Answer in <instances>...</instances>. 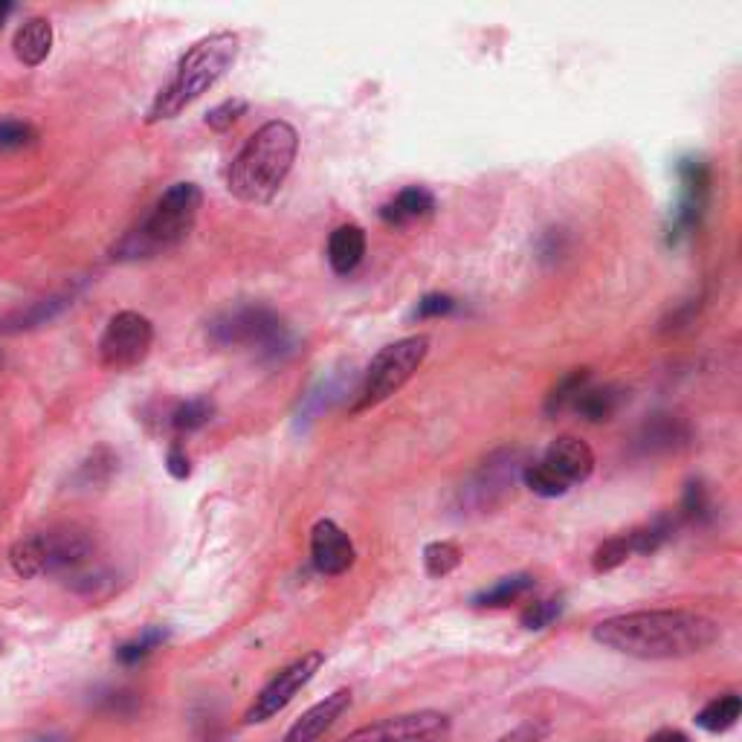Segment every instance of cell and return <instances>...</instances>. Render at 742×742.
<instances>
[{"mask_svg":"<svg viewBox=\"0 0 742 742\" xmlns=\"http://www.w3.org/2000/svg\"><path fill=\"white\" fill-rule=\"evenodd\" d=\"M540 461L555 472L566 488L583 485L594 472L592 447L583 438H578V435H560V438H555V441L548 444L546 456Z\"/></svg>","mask_w":742,"mask_h":742,"instance_id":"cell-14","label":"cell"},{"mask_svg":"<svg viewBox=\"0 0 742 742\" xmlns=\"http://www.w3.org/2000/svg\"><path fill=\"white\" fill-rule=\"evenodd\" d=\"M630 557H632L630 537H627V533H618V537L607 540L598 551H594L592 569L598 571V575H607V571H616L618 566H623Z\"/></svg>","mask_w":742,"mask_h":742,"instance_id":"cell-29","label":"cell"},{"mask_svg":"<svg viewBox=\"0 0 742 742\" xmlns=\"http://www.w3.org/2000/svg\"><path fill=\"white\" fill-rule=\"evenodd\" d=\"M433 339L427 334H415V337H404L398 343L386 345L372 357L363 377V386L357 392V404L352 406L354 415L375 409L383 400H389L392 395H398L406 383L413 380L415 372L424 366L429 354Z\"/></svg>","mask_w":742,"mask_h":742,"instance_id":"cell-6","label":"cell"},{"mask_svg":"<svg viewBox=\"0 0 742 742\" xmlns=\"http://www.w3.org/2000/svg\"><path fill=\"white\" fill-rule=\"evenodd\" d=\"M526 467V465H522ZM522 467L517 465V453L505 450L490 456L485 465L476 470V476L470 479V485H465V499L472 505V508H494L510 494L514 488V481L517 476H522Z\"/></svg>","mask_w":742,"mask_h":742,"instance_id":"cell-12","label":"cell"},{"mask_svg":"<svg viewBox=\"0 0 742 742\" xmlns=\"http://www.w3.org/2000/svg\"><path fill=\"white\" fill-rule=\"evenodd\" d=\"M435 212V197L429 189L424 186H406L404 192L392 197L380 210V217L389 226H406L415 221H424Z\"/></svg>","mask_w":742,"mask_h":742,"instance_id":"cell-18","label":"cell"},{"mask_svg":"<svg viewBox=\"0 0 742 742\" xmlns=\"http://www.w3.org/2000/svg\"><path fill=\"white\" fill-rule=\"evenodd\" d=\"M348 708H352V690H334L331 697H325L323 702H316L314 708L302 713L299 720L287 728V734L282 742H319L331 728L343 720Z\"/></svg>","mask_w":742,"mask_h":742,"instance_id":"cell-15","label":"cell"},{"mask_svg":"<svg viewBox=\"0 0 742 742\" xmlns=\"http://www.w3.org/2000/svg\"><path fill=\"white\" fill-rule=\"evenodd\" d=\"M562 616V598H546V600H533L522 609V616H519V623L526 627V630H546L557 618Z\"/></svg>","mask_w":742,"mask_h":742,"instance_id":"cell-30","label":"cell"},{"mask_svg":"<svg viewBox=\"0 0 742 742\" xmlns=\"http://www.w3.org/2000/svg\"><path fill=\"white\" fill-rule=\"evenodd\" d=\"M151 345H154V325L149 316L136 311H120L111 316V323L99 337V363L113 372H125L149 357Z\"/></svg>","mask_w":742,"mask_h":742,"instance_id":"cell-8","label":"cell"},{"mask_svg":"<svg viewBox=\"0 0 742 742\" xmlns=\"http://www.w3.org/2000/svg\"><path fill=\"white\" fill-rule=\"evenodd\" d=\"M548 734V728L542 725V722H522V725H517L514 731H508V734H502L496 742H542Z\"/></svg>","mask_w":742,"mask_h":742,"instance_id":"cell-36","label":"cell"},{"mask_svg":"<svg viewBox=\"0 0 742 742\" xmlns=\"http://www.w3.org/2000/svg\"><path fill=\"white\" fill-rule=\"evenodd\" d=\"M630 398L623 386H616V383H609V386H600V389H583L578 400H575V413L580 415L589 424H603L612 415L618 413L623 406V400Z\"/></svg>","mask_w":742,"mask_h":742,"instance_id":"cell-20","label":"cell"},{"mask_svg":"<svg viewBox=\"0 0 742 742\" xmlns=\"http://www.w3.org/2000/svg\"><path fill=\"white\" fill-rule=\"evenodd\" d=\"M690 441V427L675 415H655L638 433V447L644 453H673Z\"/></svg>","mask_w":742,"mask_h":742,"instance_id":"cell-16","label":"cell"},{"mask_svg":"<svg viewBox=\"0 0 742 742\" xmlns=\"http://www.w3.org/2000/svg\"><path fill=\"white\" fill-rule=\"evenodd\" d=\"M311 560L319 575L339 578L357 560V548L334 519H319L311 531Z\"/></svg>","mask_w":742,"mask_h":742,"instance_id":"cell-13","label":"cell"},{"mask_svg":"<svg viewBox=\"0 0 742 742\" xmlns=\"http://www.w3.org/2000/svg\"><path fill=\"white\" fill-rule=\"evenodd\" d=\"M16 12V3H7V0H0V27L7 23V18Z\"/></svg>","mask_w":742,"mask_h":742,"instance_id":"cell-39","label":"cell"},{"mask_svg":"<svg viewBox=\"0 0 742 742\" xmlns=\"http://www.w3.org/2000/svg\"><path fill=\"white\" fill-rule=\"evenodd\" d=\"M592 380V368H571L560 380L555 383V389L548 392L546 398V415H560L566 413L569 406H575V400L583 395V389Z\"/></svg>","mask_w":742,"mask_h":742,"instance_id":"cell-23","label":"cell"},{"mask_svg":"<svg viewBox=\"0 0 742 742\" xmlns=\"http://www.w3.org/2000/svg\"><path fill=\"white\" fill-rule=\"evenodd\" d=\"M366 255V233L357 224L337 226L328 238V264L337 276H348L360 267Z\"/></svg>","mask_w":742,"mask_h":742,"instance_id":"cell-17","label":"cell"},{"mask_svg":"<svg viewBox=\"0 0 742 742\" xmlns=\"http://www.w3.org/2000/svg\"><path fill=\"white\" fill-rule=\"evenodd\" d=\"M96 555V542L91 531L79 526H55L47 531L30 533L9 548V562L18 578H55V575H75Z\"/></svg>","mask_w":742,"mask_h":742,"instance_id":"cell-5","label":"cell"},{"mask_svg":"<svg viewBox=\"0 0 742 742\" xmlns=\"http://www.w3.org/2000/svg\"><path fill=\"white\" fill-rule=\"evenodd\" d=\"M519 479L526 481V488L531 490V494L542 496V499H557V496H562L569 490L560 479H557L555 472L542 465V461H528V465L522 467V476H519Z\"/></svg>","mask_w":742,"mask_h":742,"instance_id":"cell-28","label":"cell"},{"mask_svg":"<svg viewBox=\"0 0 742 742\" xmlns=\"http://www.w3.org/2000/svg\"><path fill=\"white\" fill-rule=\"evenodd\" d=\"M212 415H215V404L210 398H192L174 406L172 415H169V424H172L177 435H189L206 427Z\"/></svg>","mask_w":742,"mask_h":742,"instance_id":"cell-24","label":"cell"},{"mask_svg":"<svg viewBox=\"0 0 742 742\" xmlns=\"http://www.w3.org/2000/svg\"><path fill=\"white\" fill-rule=\"evenodd\" d=\"M325 664L323 652H305L302 659L291 661L285 670H278L271 682L264 684L262 693L253 699V705L244 713V725H262L271 722L276 713L285 711L293 699L299 697V690L308 688L314 682V675Z\"/></svg>","mask_w":742,"mask_h":742,"instance_id":"cell-9","label":"cell"},{"mask_svg":"<svg viewBox=\"0 0 742 742\" xmlns=\"http://www.w3.org/2000/svg\"><path fill=\"white\" fill-rule=\"evenodd\" d=\"M673 528L675 522L670 517H655L652 522H647V526L627 531L632 555H655V551L673 537Z\"/></svg>","mask_w":742,"mask_h":742,"instance_id":"cell-25","label":"cell"},{"mask_svg":"<svg viewBox=\"0 0 742 742\" xmlns=\"http://www.w3.org/2000/svg\"><path fill=\"white\" fill-rule=\"evenodd\" d=\"M64 305H68V302H61V299L38 302V305L30 311V314H21V325H18V328H32V325H41V323H44V319H53V316L59 314V311L64 308Z\"/></svg>","mask_w":742,"mask_h":742,"instance_id":"cell-35","label":"cell"},{"mask_svg":"<svg viewBox=\"0 0 742 742\" xmlns=\"http://www.w3.org/2000/svg\"><path fill=\"white\" fill-rule=\"evenodd\" d=\"M238 50L241 41L235 32H212V35L201 38L181 59L169 88L160 91L157 99L151 102L145 122L154 125V122L174 120L192 102H197L203 93H210L233 70L235 59H238Z\"/></svg>","mask_w":742,"mask_h":742,"instance_id":"cell-3","label":"cell"},{"mask_svg":"<svg viewBox=\"0 0 742 742\" xmlns=\"http://www.w3.org/2000/svg\"><path fill=\"white\" fill-rule=\"evenodd\" d=\"M453 722L441 711H413L363 725L339 742H450Z\"/></svg>","mask_w":742,"mask_h":742,"instance_id":"cell-10","label":"cell"},{"mask_svg":"<svg viewBox=\"0 0 742 742\" xmlns=\"http://www.w3.org/2000/svg\"><path fill=\"white\" fill-rule=\"evenodd\" d=\"M679 181H682V197L675 206L673 224H670V241L690 235L705 215L708 197H711V165L708 160L690 154L679 160Z\"/></svg>","mask_w":742,"mask_h":742,"instance_id":"cell-11","label":"cell"},{"mask_svg":"<svg viewBox=\"0 0 742 742\" xmlns=\"http://www.w3.org/2000/svg\"><path fill=\"white\" fill-rule=\"evenodd\" d=\"M0 650H3V641H0Z\"/></svg>","mask_w":742,"mask_h":742,"instance_id":"cell-41","label":"cell"},{"mask_svg":"<svg viewBox=\"0 0 742 742\" xmlns=\"http://www.w3.org/2000/svg\"><path fill=\"white\" fill-rule=\"evenodd\" d=\"M650 742H690V740L684 731H679V728H664V731H655V734L650 736Z\"/></svg>","mask_w":742,"mask_h":742,"instance_id":"cell-38","label":"cell"},{"mask_svg":"<svg viewBox=\"0 0 742 742\" xmlns=\"http://www.w3.org/2000/svg\"><path fill=\"white\" fill-rule=\"evenodd\" d=\"M165 638H169V632L160 630V627H149V630H143L136 638H131V641H125L122 647H116V661L125 664V668L143 664L151 652L165 644Z\"/></svg>","mask_w":742,"mask_h":742,"instance_id":"cell-26","label":"cell"},{"mask_svg":"<svg viewBox=\"0 0 742 742\" xmlns=\"http://www.w3.org/2000/svg\"><path fill=\"white\" fill-rule=\"evenodd\" d=\"M203 206V192L197 183H174L165 189L163 197L154 203V210L134 226L125 238L113 247V258H151L177 247L197 221V212Z\"/></svg>","mask_w":742,"mask_h":742,"instance_id":"cell-4","label":"cell"},{"mask_svg":"<svg viewBox=\"0 0 742 742\" xmlns=\"http://www.w3.org/2000/svg\"><path fill=\"white\" fill-rule=\"evenodd\" d=\"M456 311V299L447 293H427L413 311V319H435V316H447Z\"/></svg>","mask_w":742,"mask_h":742,"instance_id":"cell-34","label":"cell"},{"mask_svg":"<svg viewBox=\"0 0 742 742\" xmlns=\"http://www.w3.org/2000/svg\"><path fill=\"white\" fill-rule=\"evenodd\" d=\"M38 140V131L30 122L21 120H0V151L27 149Z\"/></svg>","mask_w":742,"mask_h":742,"instance_id":"cell-32","label":"cell"},{"mask_svg":"<svg viewBox=\"0 0 742 742\" xmlns=\"http://www.w3.org/2000/svg\"><path fill=\"white\" fill-rule=\"evenodd\" d=\"M35 742H68V740L59 734H50V736H41V740H35Z\"/></svg>","mask_w":742,"mask_h":742,"instance_id":"cell-40","label":"cell"},{"mask_svg":"<svg viewBox=\"0 0 742 742\" xmlns=\"http://www.w3.org/2000/svg\"><path fill=\"white\" fill-rule=\"evenodd\" d=\"M165 470L172 472L174 479H189V472H192V461H189L186 450H183L181 444H172L169 447V456H165Z\"/></svg>","mask_w":742,"mask_h":742,"instance_id":"cell-37","label":"cell"},{"mask_svg":"<svg viewBox=\"0 0 742 742\" xmlns=\"http://www.w3.org/2000/svg\"><path fill=\"white\" fill-rule=\"evenodd\" d=\"M533 586H537V580L531 575H510V578H502L499 583L490 586V589H481L479 594H472V607L505 609L526 598L528 592H533Z\"/></svg>","mask_w":742,"mask_h":742,"instance_id":"cell-21","label":"cell"},{"mask_svg":"<svg viewBox=\"0 0 742 742\" xmlns=\"http://www.w3.org/2000/svg\"><path fill=\"white\" fill-rule=\"evenodd\" d=\"M206 337L217 348H264L276 352L287 345L285 319L267 305H235L215 314L206 325Z\"/></svg>","mask_w":742,"mask_h":742,"instance_id":"cell-7","label":"cell"},{"mask_svg":"<svg viewBox=\"0 0 742 742\" xmlns=\"http://www.w3.org/2000/svg\"><path fill=\"white\" fill-rule=\"evenodd\" d=\"M461 566V548L450 540H435L424 548V569L429 578L441 580Z\"/></svg>","mask_w":742,"mask_h":742,"instance_id":"cell-27","label":"cell"},{"mask_svg":"<svg viewBox=\"0 0 742 742\" xmlns=\"http://www.w3.org/2000/svg\"><path fill=\"white\" fill-rule=\"evenodd\" d=\"M682 517L688 522H705L711 517V494L702 481H690L682 496Z\"/></svg>","mask_w":742,"mask_h":742,"instance_id":"cell-31","label":"cell"},{"mask_svg":"<svg viewBox=\"0 0 742 742\" xmlns=\"http://www.w3.org/2000/svg\"><path fill=\"white\" fill-rule=\"evenodd\" d=\"M299 154V134L285 120L264 122L230 165L226 186L244 203H271Z\"/></svg>","mask_w":742,"mask_h":742,"instance_id":"cell-2","label":"cell"},{"mask_svg":"<svg viewBox=\"0 0 742 742\" xmlns=\"http://www.w3.org/2000/svg\"><path fill=\"white\" fill-rule=\"evenodd\" d=\"M244 113H247V102H244V99H226V102H221V105L212 108V111L206 113V125H210L212 131H226V128H233Z\"/></svg>","mask_w":742,"mask_h":742,"instance_id":"cell-33","label":"cell"},{"mask_svg":"<svg viewBox=\"0 0 742 742\" xmlns=\"http://www.w3.org/2000/svg\"><path fill=\"white\" fill-rule=\"evenodd\" d=\"M742 699L740 693H722V697L711 699L702 711L697 713V725L708 734H725L740 722Z\"/></svg>","mask_w":742,"mask_h":742,"instance_id":"cell-22","label":"cell"},{"mask_svg":"<svg viewBox=\"0 0 742 742\" xmlns=\"http://www.w3.org/2000/svg\"><path fill=\"white\" fill-rule=\"evenodd\" d=\"M16 55L27 68H38L41 61H47L50 50H53V23L47 18H30L21 23V30L16 32Z\"/></svg>","mask_w":742,"mask_h":742,"instance_id":"cell-19","label":"cell"},{"mask_svg":"<svg viewBox=\"0 0 742 742\" xmlns=\"http://www.w3.org/2000/svg\"><path fill=\"white\" fill-rule=\"evenodd\" d=\"M720 636V623L690 609H641L603 618L592 630L603 650L641 661L690 659L711 650Z\"/></svg>","mask_w":742,"mask_h":742,"instance_id":"cell-1","label":"cell"}]
</instances>
